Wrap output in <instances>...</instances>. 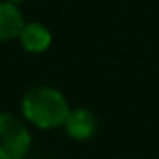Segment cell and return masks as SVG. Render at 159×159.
<instances>
[{
	"label": "cell",
	"mask_w": 159,
	"mask_h": 159,
	"mask_svg": "<svg viewBox=\"0 0 159 159\" xmlns=\"http://www.w3.org/2000/svg\"><path fill=\"white\" fill-rule=\"evenodd\" d=\"M19 38H21V43H23L25 51H28V52H43V51L49 49V45L52 41L51 32L39 23L25 25Z\"/></svg>",
	"instance_id": "5"
},
{
	"label": "cell",
	"mask_w": 159,
	"mask_h": 159,
	"mask_svg": "<svg viewBox=\"0 0 159 159\" xmlns=\"http://www.w3.org/2000/svg\"><path fill=\"white\" fill-rule=\"evenodd\" d=\"M25 118L39 129H54L64 125L69 105L66 98L51 86H36L28 90L21 103Z\"/></svg>",
	"instance_id": "1"
},
{
	"label": "cell",
	"mask_w": 159,
	"mask_h": 159,
	"mask_svg": "<svg viewBox=\"0 0 159 159\" xmlns=\"http://www.w3.org/2000/svg\"><path fill=\"white\" fill-rule=\"evenodd\" d=\"M8 2H11V4H19V2H23V0H8Z\"/></svg>",
	"instance_id": "6"
},
{
	"label": "cell",
	"mask_w": 159,
	"mask_h": 159,
	"mask_svg": "<svg viewBox=\"0 0 159 159\" xmlns=\"http://www.w3.org/2000/svg\"><path fill=\"white\" fill-rule=\"evenodd\" d=\"M64 125H66L67 135L75 140H86V139L94 137L98 131V120H96L94 112H90L88 109H83V107L71 109Z\"/></svg>",
	"instance_id": "3"
},
{
	"label": "cell",
	"mask_w": 159,
	"mask_h": 159,
	"mask_svg": "<svg viewBox=\"0 0 159 159\" xmlns=\"http://www.w3.org/2000/svg\"><path fill=\"white\" fill-rule=\"evenodd\" d=\"M30 144L28 127L17 116L0 112V159H25Z\"/></svg>",
	"instance_id": "2"
},
{
	"label": "cell",
	"mask_w": 159,
	"mask_h": 159,
	"mask_svg": "<svg viewBox=\"0 0 159 159\" xmlns=\"http://www.w3.org/2000/svg\"><path fill=\"white\" fill-rule=\"evenodd\" d=\"M25 25L26 23L17 4L0 2V41H10L19 38Z\"/></svg>",
	"instance_id": "4"
}]
</instances>
